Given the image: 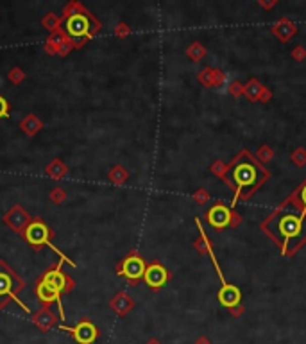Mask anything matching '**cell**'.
<instances>
[{"mask_svg": "<svg viewBox=\"0 0 306 344\" xmlns=\"http://www.w3.org/2000/svg\"><path fill=\"white\" fill-rule=\"evenodd\" d=\"M65 13H67L65 32L74 40H88L100 29V24L79 4H70Z\"/></svg>", "mask_w": 306, "mask_h": 344, "instance_id": "1", "label": "cell"}, {"mask_svg": "<svg viewBox=\"0 0 306 344\" xmlns=\"http://www.w3.org/2000/svg\"><path fill=\"white\" fill-rule=\"evenodd\" d=\"M65 262L59 260L58 265H54V267H50V269L47 271V273L43 274V276L39 278V281L41 283H45L48 287V289L52 290V292L56 294V305H58V316L61 317V319H67V316H65V309H63V301H61V294L63 292H70L72 289H74V281L70 280V278L67 276V274L61 271V265H63Z\"/></svg>", "mask_w": 306, "mask_h": 344, "instance_id": "2", "label": "cell"}, {"mask_svg": "<svg viewBox=\"0 0 306 344\" xmlns=\"http://www.w3.org/2000/svg\"><path fill=\"white\" fill-rule=\"evenodd\" d=\"M24 237H25V240L32 245V248H36V250H39L41 245H48L56 255H59V260H63L65 264H70L72 267H75V262L70 260L63 251H59L58 248L52 244V231H50V228L41 221V219H32V222L24 231Z\"/></svg>", "mask_w": 306, "mask_h": 344, "instance_id": "3", "label": "cell"}, {"mask_svg": "<svg viewBox=\"0 0 306 344\" xmlns=\"http://www.w3.org/2000/svg\"><path fill=\"white\" fill-rule=\"evenodd\" d=\"M59 330L72 333V337H74L77 344H93L98 337L97 326H95L91 321H86V319L79 321L75 326H65V324H61Z\"/></svg>", "mask_w": 306, "mask_h": 344, "instance_id": "4", "label": "cell"}, {"mask_svg": "<svg viewBox=\"0 0 306 344\" xmlns=\"http://www.w3.org/2000/svg\"><path fill=\"white\" fill-rule=\"evenodd\" d=\"M145 269H147L145 262H143V258L136 253H131L129 257H126L122 260V264H118V267H117L118 274L126 276L129 281H138L140 278H143Z\"/></svg>", "mask_w": 306, "mask_h": 344, "instance_id": "5", "label": "cell"}, {"mask_svg": "<svg viewBox=\"0 0 306 344\" xmlns=\"http://www.w3.org/2000/svg\"><path fill=\"white\" fill-rule=\"evenodd\" d=\"M9 273H11V271H8V273H0V296H9L15 303H18L25 312L31 314V309H29L27 305L22 303L20 298H18V292L22 290V287L13 283V280H16V276L15 274L11 276Z\"/></svg>", "mask_w": 306, "mask_h": 344, "instance_id": "6", "label": "cell"}, {"mask_svg": "<svg viewBox=\"0 0 306 344\" xmlns=\"http://www.w3.org/2000/svg\"><path fill=\"white\" fill-rule=\"evenodd\" d=\"M4 221L9 228L15 229L16 233H24L25 229H27V226L32 222V219L22 206H15V208H11L8 214L4 215Z\"/></svg>", "mask_w": 306, "mask_h": 344, "instance_id": "7", "label": "cell"}, {"mask_svg": "<svg viewBox=\"0 0 306 344\" xmlns=\"http://www.w3.org/2000/svg\"><path fill=\"white\" fill-rule=\"evenodd\" d=\"M167 278H169V273H167L165 267L160 265V264H150L145 269V274H143L145 283L154 290H158L160 287H163L165 281H167Z\"/></svg>", "mask_w": 306, "mask_h": 344, "instance_id": "8", "label": "cell"}, {"mask_svg": "<svg viewBox=\"0 0 306 344\" xmlns=\"http://www.w3.org/2000/svg\"><path fill=\"white\" fill-rule=\"evenodd\" d=\"M240 300H242V292H240L238 287L231 283H224L222 289L219 290V301L220 305H224L226 309H235L240 305Z\"/></svg>", "mask_w": 306, "mask_h": 344, "instance_id": "9", "label": "cell"}, {"mask_svg": "<svg viewBox=\"0 0 306 344\" xmlns=\"http://www.w3.org/2000/svg\"><path fill=\"white\" fill-rule=\"evenodd\" d=\"M256 176H258V170H256L251 163H242V165L236 167L235 172H233V178H235V181L238 183V188L254 185Z\"/></svg>", "mask_w": 306, "mask_h": 344, "instance_id": "10", "label": "cell"}, {"mask_svg": "<svg viewBox=\"0 0 306 344\" xmlns=\"http://www.w3.org/2000/svg\"><path fill=\"white\" fill-rule=\"evenodd\" d=\"M231 212H229L226 206L222 205H215L212 210L208 212V222L217 229H222L231 222Z\"/></svg>", "mask_w": 306, "mask_h": 344, "instance_id": "11", "label": "cell"}, {"mask_svg": "<svg viewBox=\"0 0 306 344\" xmlns=\"http://www.w3.org/2000/svg\"><path fill=\"white\" fill-rule=\"evenodd\" d=\"M32 323L38 326L41 332H48V330H52L56 326V323H58V317H56V314L52 312L48 307H43L41 310H38L36 314H32Z\"/></svg>", "mask_w": 306, "mask_h": 344, "instance_id": "12", "label": "cell"}, {"mask_svg": "<svg viewBox=\"0 0 306 344\" xmlns=\"http://www.w3.org/2000/svg\"><path fill=\"white\" fill-rule=\"evenodd\" d=\"M301 222L302 219L295 217V215H285V217L279 221V229H281V233L285 235V238H290L295 237V235L301 233Z\"/></svg>", "mask_w": 306, "mask_h": 344, "instance_id": "13", "label": "cell"}, {"mask_svg": "<svg viewBox=\"0 0 306 344\" xmlns=\"http://www.w3.org/2000/svg\"><path fill=\"white\" fill-rule=\"evenodd\" d=\"M134 307V301L129 294L126 292H118L117 296L111 300V309L118 314V316H126L131 309Z\"/></svg>", "mask_w": 306, "mask_h": 344, "instance_id": "14", "label": "cell"}, {"mask_svg": "<svg viewBox=\"0 0 306 344\" xmlns=\"http://www.w3.org/2000/svg\"><path fill=\"white\" fill-rule=\"evenodd\" d=\"M20 127L24 129V133L27 136H34L36 133H38V131L43 127V124L39 122L36 115H27V117H25V119L20 122Z\"/></svg>", "mask_w": 306, "mask_h": 344, "instance_id": "15", "label": "cell"}, {"mask_svg": "<svg viewBox=\"0 0 306 344\" xmlns=\"http://www.w3.org/2000/svg\"><path fill=\"white\" fill-rule=\"evenodd\" d=\"M36 296H38L39 303H43L45 307H48V305H52V303H56V301H58V300H56V294L48 289L47 285L41 283L39 280H38V283H36Z\"/></svg>", "mask_w": 306, "mask_h": 344, "instance_id": "16", "label": "cell"}, {"mask_svg": "<svg viewBox=\"0 0 306 344\" xmlns=\"http://www.w3.org/2000/svg\"><path fill=\"white\" fill-rule=\"evenodd\" d=\"M47 174L50 176V178L61 179V178H65V174H67V167L59 162V160H54V162L47 167Z\"/></svg>", "mask_w": 306, "mask_h": 344, "instance_id": "17", "label": "cell"}, {"mask_svg": "<svg viewBox=\"0 0 306 344\" xmlns=\"http://www.w3.org/2000/svg\"><path fill=\"white\" fill-rule=\"evenodd\" d=\"M245 93H247L252 101H258V99H262V97H263V88L260 86L256 81H251V84H247V86H245Z\"/></svg>", "mask_w": 306, "mask_h": 344, "instance_id": "18", "label": "cell"}, {"mask_svg": "<svg viewBox=\"0 0 306 344\" xmlns=\"http://www.w3.org/2000/svg\"><path fill=\"white\" fill-rule=\"evenodd\" d=\"M110 178H111V181H115V183H124L127 179V172L122 169V167H115V169H111Z\"/></svg>", "mask_w": 306, "mask_h": 344, "instance_id": "19", "label": "cell"}, {"mask_svg": "<svg viewBox=\"0 0 306 344\" xmlns=\"http://www.w3.org/2000/svg\"><path fill=\"white\" fill-rule=\"evenodd\" d=\"M188 56H190V60L199 61L200 58H202V56H204V48H202V45H200V43H193L192 47L188 48Z\"/></svg>", "mask_w": 306, "mask_h": 344, "instance_id": "20", "label": "cell"}, {"mask_svg": "<svg viewBox=\"0 0 306 344\" xmlns=\"http://www.w3.org/2000/svg\"><path fill=\"white\" fill-rule=\"evenodd\" d=\"M9 117V103L0 95V119H8Z\"/></svg>", "mask_w": 306, "mask_h": 344, "instance_id": "21", "label": "cell"}, {"mask_svg": "<svg viewBox=\"0 0 306 344\" xmlns=\"http://www.w3.org/2000/svg\"><path fill=\"white\" fill-rule=\"evenodd\" d=\"M9 79H11L13 83H20V81L24 79V72L20 70V68H13V70L9 72Z\"/></svg>", "mask_w": 306, "mask_h": 344, "instance_id": "22", "label": "cell"}, {"mask_svg": "<svg viewBox=\"0 0 306 344\" xmlns=\"http://www.w3.org/2000/svg\"><path fill=\"white\" fill-rule=\"evenodd\" d=\"M50 199L54 203H63L65 201V192L61 188H56L52 190V194H50Z\"/></svg>", "mask_w": 306, "mask_h": 344, "instance_id": "23", "label": "cell"}, {"mask_svg": "<svg viewBox=\"0 0 306 344\" xmlns=\"http://www.w3.org/2000/svg\"><path fill=\"white\" fill-rule=\"evenodd\" d=\"M43 24L47 25V27L50 29V31H54V29L59 25V22H58V20H54V15H48L47 18H45V20H43Z\"/></svg>", "mask_w": 306, "mask_h": 344, "instance_id": "24", "label": "cell"}, {"mask_svg": "<svg viewBox=\"0 0 306 344\" xmlns=\"http://www.w3.org/2000/svg\"><path fill=\"white\" fill-rule=\"evenodd\" d=\"M258 156L263 160V162H269L271 160V151H269V147H262L258 153Z\"/></svg>", "mask_w": 306, "mask_h": 344, "instance_id": "25", "label": "cell"}, {"mask_svg": "<svg viewBox=\"0 0 306 344\" xmlns=\"http://www.w3.org/2000/svg\"><path fill=\"white\" fill-rule=\"evenodd\" d=\"M294 160L299 163V165H302V163L306 162V153H302V151H297V153L294 155Z\"/></svg>", "mask_w": 306, "mask_h": 344, "instance_id": "26", "label": "cell"}, {"mask_svg": "<svg viewBox=\"0 0 306 344\" xmlns=\"http://www.w3.org/2000/svg\"><path fill=\"white\" fill-rule=\"evenodd\" d=\"M231 314H233V316H235V317H238L240 314H242V307H240V305H238V307H235V309H231Z\"/></svg>", "mask_w": 306, "mask_h": 344, "instance_id": "27", "label": "cell"}, {"mask_svg": "<svg viewBox=\"0 0 306 344\" xmlns=\"http://www.w3.org/2000/svg\"><path fill=\"white\" fill-rule=\"evenodd\" d=\"M195 344H210V339L208 337H199V339L195 340Z\"/></svg>", "mask_w": 306, "mask_h": 344, "instance_id": "28", "label": "cell"}, {"mask_svg": "<svg viewBox=\"0 0 306 344\" xmlns=\"http://www.w3.org/2000/svg\"><path fill=\"white\" fill-rule=\"evenodd\" d=\"M301 198H302V203L306 205V185H304V188H302V194H301Z\"/></svg>", "mask_w": 306, "mask_h": 344, "instance_id": "29", "label": "cell"}, {"mask_svg": "<svg viewBox=\"0 0 306 344\" xmlns=\"http://www.w3.org/2000/svg\"><path fill=\"white\" fill-rule=\"evenodd\" d=\"M147 344H160V340H158V339H150V340H147Z\"/></svg>", "mask_w": 306, "mask_h": 344, "instance_id": "30", "label": "cell"}]
</instances>
